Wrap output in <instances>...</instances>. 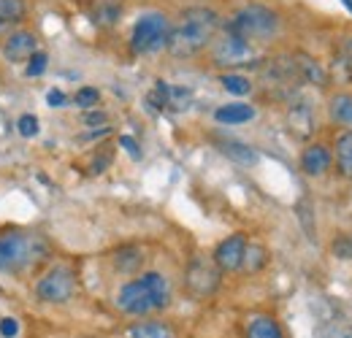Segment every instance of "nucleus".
Wrapping results in <instances>:
<instances>
[{
    "label": "nucleus",
    "mask_w": 352,
    "mask_h": 338,
    "mask_svg": "<svg viewBox=\"0 0 352 338\" xmlns=\"http://www.w3.org/2000/svg\"><path fill=\"white\" fill-rule=\"evenodd\" d=\"M217 27H220V16L214 8H206V5H192V8H184L179 22L171 25V33H168V52L179 57V60H187V57H195L201 54L209 43L214 41L217 36Z\"/></svg>",
    "instance_id": "nucleus-1"
},
{
    "label": "nucleus",
    "mask_w": 352,
    "mask_h": 338,
    "mask_svg": "<svg viewBox=\"0 0 352 338\" xmlns=\"http://www.w3.org/2000/svg\"><path fill=\"white\" fill-rule=\"evenodd\" d=\"M171 303V284L163 273L146 271L138 279H131L117 293V308L131 317H146L152 311H163Z\"/></svg>",
    "instance_id": "nucleus-2"
},
{
    "label": "nucleus",
    "mask_w": 352,
    "mask_h": 338,
    "mask_svg": "<svg viewBox=\"0 0 352 338\" xmlns=\"http://www.w3.org/2000/svg\"><path fill=\"white\" fill-rule=\"evenodd\" d=\"M49 257V247L44 238L25 233V230H6L0 233V273L25 276L38 271Z\"/></svg>",
    "instance_id": "nucleus-3"
},
{
    "label": "nucleus",
    "mask_w": 352,
    "mask_h": 338,
    "mask_svg": "<svg viewBox=\"0 0 352 338\" xmlns=\"http://www.w3.org/2000/svg\"><path fill=\"white\" fill-rule=\"evenodd\" d=\"M228 30L247 43L271 41L279 33V14L263 3H250L233 14V19L228 22Z\"/></svg>",
    "instance_id": "nucleus-4"
},
{
    "label": "nucleus",
    "mask_w": 352,
    "mask_h": 338,
    "mask_svg": "<svg viewBox=\"0 0 352 338\" xmlns=\"http://www.w3.org/2000/svg\"><path fill=\"white\" fill-rule=\"evenodd\" d=\"M168 33L171 22L163 11H146L135 19L131 33V49L133 54H157L168 46Z\"/></svg>",
    "instance_id": "nucleus-5"
},
{
    "label": "nucleus",
    "mask_w": 352,
    "mask_h": 338,
    "mask_svg": "<svg viewBox=\"0 0 352 338\" xmlns=\"http://www.w3.org/2000/svg\"><path fill=\"white\" fill-rule=\"evenodd\" d=\"M76 295V271L68 265H54L36 282V297L41 303L63 306Z\"/></svg>",
    "instance_id": "nucleus-6"
},
{
    "label": "nucleus",
    "mask_w": 352,
    "mask_h": 338,
    "mask_svg": "<svg viewBox=\"0 0 352 338\" xmlns=\"http://www.w3.org/2000/svg\"><path fill=\"white\" fill-rule=\"evenodd\" d=\"M209 46H212V63H214L217 68H239V65L252 63V57H255L252 43L239 38V36L230 33V30L214 36V41L209 43Z\"/></svg>",
    "instance_id": "nucleus-7"
},
{
    "label": "nucleus",
    "mask_w": 352,
    "mask_h": 338,
    "mask_svg": "<svg viewBox=\"0 0 352 338\" xmlns=\"http://www.w3.org/2000/svg\"><path fill=\"white\" fill-rule=\"evenodd\" d=\"M184 287L192 297L214 295L220 287V268L214 265V260H206V257L190 260L187 273H184Z\"/></svg>",
    "instance_id": "nucleus-8"
},
{
    "label": "nucleus",
    "mask_w": 352,
    "mask_h": 338,
    "mask_svg": "<svg viewBox=\"0 0 352 338\" xmlns=\"http://www.w3.org/2000/svg\"><path fill=\"white\" fill-rule=\"evenodd\" d=\"M244 252H247V238L241 233L236 236H228L225 241L217 244L214 249V265L225 271V273H233V271H241V262H244Z\"/></svg>",
    "instance_id": "nucleus-9"
},
{
    "label": "nucleus",
    "mask_w": 352,
    "mask_h": 338,
    "mask_svg": "<svg viewBox=\"0 0 352 338\" xmlns=\"http://www.w3.org/2000/svg\"><path fill=\"white\" fill-rule=\"evenodd\" d=\"M36 52H38V38L30 30H14L3 41V57H6V63H14V65L28 63Z\"/></svg>",
    "instance_id": "nucleus-10"
},
{
    "label": "nucleus",
    "mask_w": 352,
    "mask_h": 338,
    "mask_svg": "<svg viewBox=\"0 0 352 338\" xmlns=\"http://www.w3.org/2000/svg\"><path fill=\"white\" fill-rule=\"evenodd\" d=\"M298 166H301V170L307 176L320 179V176H325L331 170V166H333V152L328 146H322V144H309L307 149L301 152Z\"/></svg>",
    "instance_id": "nucleus-11"
},
{
    "label": "nucleus",
    "mask_w": 352,
    "mask_h": 338,
    "mask_svg": "<svg viewBox=\"0 0 352 338\" xmlns=\"http://www.w3.org/2000/svg\"><path fill=\"white\" fill-rule=\"evenodd\" d=\"M217 149H220L230 163H236V166H241V168H252V166L261 163V155H258L250 144L236 141V138H217Z\"/></svg>",
    "instance_id": "nucleus-12"
},
{
    "label": "nucleus",
    "mask_w": 352,
    "mask_h": 338,
    "mask_svg": "<svg viewBox=\"0 0 352 338\" xmlns=\"http://www.w3.org/2000/svg\"><path fill=\"white\" fill-rule=\"evenodd\" d=\"M290 60H293V68H296V79L309 82V84H314V87L328 84L331 76H328V71H325L314 57H309V54H293Z\"/></svg>",
    "instance_id": "nucleus-13"
},
{
    "label": "nucleus",
    "mask_w": 352,
    "mask_h": 338,
    "mask_svg": "<svg viewBox=\"0 0 352 338\" xmlns=\"http://www.w3.org/2000/svg\"><path fill=\"white\" fill-rule=\"evenodd\" d=\"M328 117L336 127L352 130V92H336L328 103Z\"/></svg>",
    "instance_id": "nucleus-14"
},
{
    "label": "nucleus",
    "mask_w": 352,
    "mask_h": 338,
    "mask_svg": "<svg viewBox=\"0 0 352 338\" xmlns=\"http://www.w3.org/2000/svg\"><path fill=\"white\" fill-rule=\"evenodd\" d=\"M255 114L258 111L250 103H228V106H220L214 111V122H222V125H244V122H252Z\"/></svg>",
    "instance_id": "nucleus-15"
},
{
    "label": "nucleus",
    "mask_w": 352,
    "mask_h": 338,
    "mask_svg": "<svg viewBox=\"0 0 352 338\" xmlns=\"http://www.w3.org/2000/svg\"><path fill=\"white\" fill-rule=\"evenodd\" d=\"M247 338H285V330H282V325L274 317L255 314L247 322Z\"/></svg>",
    "instance_id": "nucleus-16"
},
{
    "label": "nucleus",
    "mask_w": 352,
    "mask_h": 338,
    "mask_svg": "<svg viewBox=\"0 0 352 338\" xmlns=\"http://www.w3.org/2000/svg\"><path fill=\"white\" fill-rule=\"evenodd\" d=\"M128 338H176V330L168 322L157 319H144L128 328Z\"/></svg>",
    "instance_id": "nucleus-17"
},
{
    "label": "nucleus",
    "mask_w": 352,
    "mask_h": 338,
    "mask_svg": "<svg viewBox=\"0 0 352 338\" xmlns=\"http://www.w3.org/2000/svg\"><path fill=\"white\" fill-rule=\"evenodd\" d=\"M333 163L342 176L352 179V130H344L333 144Z\"/></svg>",
    "instance_id": "nucleus-18"
},
{
    "label": "nucleus",
    "mask_w": 352,
    "mask_h": 338,
    "mask_svg": "<svg viewBox=\"0 0 352 338\" xmlns=\"http://www.w3.org/2000/svg\"><path fill=\"white\" fill-rule=\"evenodd\" d=\"M28 3L25 0H0V25H16L25 22Z\"/></svg>",
    "instance_id": "nucleus-19"
},
{
    "label": "nucleus",
    "mask_w": 352,
    "mask_h": 338,
    "mask_svg": "<svg viewBox=\"0 0 352 338\" xmlns=\"http://www.w3.org/2000/svg\"><path fill=\"white\" fill-rule=\"evenodd\" d=\"M192 106V92L187 87L166 84V109L171 111H187Z\"/></svg>",
    "instance_id": "nucleus-20"
},
{
    "label": "nucleus",
    "mask_w": 352,
    "mask_h": 338,
    "mask_svg": "<svg viewBox=\"0 0 352 338\" xmlns=\"http://www.w3.org/2000/svg\"><path fill=\"white\" fill-rule=\"evenodd\" d=\"M265 262H268V252H265V247L247 244V252H244L241 271H247V273H258V271H263V268H265Z\"/></svg>",
    "instance_id": "nucleus-21"
},
{
    "label": "nucleus",
    "mask_w": 352,
    "mask_h": 338,
    "mask_svg": "<svg viewBox=\"0 0 352 338\" xmlns=\"http://www.w3.org/2000/svg\"><path fill=\"white\" fill-rule=\"evenodd\" d=\"M114 262H117V268L122 271V273H135L138 268H141V262H144V254L138 252V249H120V252L114 254Z\"/></svg>",
    "instance_id": "nucleus-22"
},
{
    "label": "nucleus",
    "mask_w": 352,
    "mask_h": 338,
    "mask_svg": "<svg viewBox=\"0 0 352 338\" xmlns=\"http://www.w3.org/2000/svg\"><path fill=\"white\" fill-rule=\"evenodd\" d=\"M220 82L230 95H239V98H244V95L252 92V82L247 76H241V74H225Z\"/></svg>",
    "instance_id": "nucleus-23"
},
{
    "label": "nucleus",
    "mask_w": 352,
    "mask_h": 338,
    "mask_svg": "<svg viewBox=\"0 0 352 338\" xmlns=\"http://www.w3.org/2000/svg\"><path fill=\"white\" fill-rule=\"evenodd\" d=\"M95 22L98 25H114L120 16H122V5L120 3H100L98 8H95Z\"/></svg>",
    "instance_id": "nucleus-24"
},
{
    "label": "nucleus",
    "mask_w": 352,
    "mask_h": 338,
    "mask_svg": "<svg viewBox=\"0 0 352 338\" xmlns=\"http://www.w3.org/2000/svg\"><path fill=\"white\" fill-rule=\"evenodd\" d=\"M331 254L336 260H352V236L350 233H339L333 241H331Z\"/></svg>",
    "instance_id": "nucleus-25"
},
{
    "label": "nucleus",
    "mask_w": 352,
    "mask_h": 338,
    "mask_svg": "<svg viewBox=\"0 0 352 338\" xmlns=\"http://www.w3.org/2000/svg\"><path fill=\"white\" fill-rule=\"evenodd\" d=\"M98 100H100V92H98L95 87H82V89L76 92V98H74V103H76L79 109H95Z\"/></svg>",
    "instance_id": "nucleus-26"
},
{
    "label": "nucleus",
    "mask_w": 352,
    "mask_h": 338,
    "mask_svg": "<svg viewBox=\"0 0 352 338\" xmlns=\"http://www.w3.org/2000/svg\"><path fill=\"white\" fill-rule=\"evenodd\" d=\"M111 160H114V149H111V146H103V149H100V152L92 157L89 173H95V176H98V173H103V170L111 166Z\"/></svg>",
    "instance_id": "nucleus-27"
},
{
    "label": "nucleus",
    "mask_w": 352,
    "mask_h": 338,
    "mask_svg": "<svg viewBox=\"0 0 352 338\" xmlns=\"http://www.w3.org/2000/svg\"><path fill=\"white\" fill-rule=\"evenodd\" d=\"M16 130L25 135V138H36L38 135V117L36 114H22L16 120Z\"/></svg>",
    "instance_id": "nucleus-28"
},
{
    "label": "nucleus",
    "mask_w": 352,
    "mask_h": 338,
    "mask_svg": "<svg viewBox=\"0 0 352 338\" xmlns=\"http://www.w3.org/2000/svg\"><path fill=\"white\" fill-rule=\"evenodd\" d=\"M46 63H49V57H46L44 52H36L30 60H28V76L33 79V76H41L46 71Z\"/></svg>",
    "instance_id": "nucleus-29"
},
{
    "label": "nucleus",
    "mask_w": 352,
    "mask_h": 338,
    "mask_svg": "<svg viewBox=\"0 0 352 338\" xmlns=\"http://www.w3.org/2000/svg\"><path fill=\"white\" fill-rule=\"evenodd\" d=\"M82 122H85L87 127H103L106 122H109V114H106V111H87Z\"/></svg>",
    "instance_id": "nucleus-30"
},
{
    "label": "nucleus",
    "mask_w": 352,
    "mask_h": 338,
    "mask_svg": "<svg viewBox=\"0 0 352 338\" xmlns=\"http://www.w3.org/2000/svg\"><path fill=\"white\" fill-rule=\"evenodd\" d=\"M298 216L304 219V230H307V236L314 241V222H311V209H309L307 203H298Z\"/></svg>",
    "instance_id": "nucleus-31"
},
{
    "label": "nucleus",
    "mask_w": 352,
    "mask_h": 338,
    "mask_svg": "<svg viewBox=\"0 0 352 338\" xmlns=\"http://www.w3.org/2000/svg\"><path fill=\"white\" fill-rule=\"evenodd\" d=\"M46 103H49L52 109H60V106H65V103H68V98H65V92H63V89H49V92H46Z\"/></svg>",
    "instance_id": "nucleus-32"
},
{
    "label": "nucleus",
    "mask_w": 352,
    "mask_h": 338,
    "mask_svg": "<svg viewBox=\"0 0 352 338\" xmlns=\"http://www.w3.org/2000/svg\"><path fill=\"white\" fill-rule=\"evenodd\" d=\"M120 146H122L125 152H131L133 160H138V157H141V149L135 146V141H133L131 135H120Z\"/></svg>",
    "instance_id": "nucleus-33"
},
{
    "label": "nucleus",
    "mask_w": 352,
    "mask_h": 338,
    "mask_svg": "<svg viewBox=\"0 0 352 338\" xmlns=\"http://www.w3.org/2000/svg\"><path fill=\"white\" fill-rule=\"evenodd\" d=\"M0 330H3V336H14L19 328H16L14 319H3V322H0Z\"/></svg>",
    "instance_id": "nucleus-34"
},
{
    "label": "nucleus",
    "mask_w": 352,
    "mask_h": 338,
    "mask_svg": "<svg viewBox=\"0 0 352 338\" xmlns=\"http://www.w3.org/2000/svg\"><path fill=\"white\" fill-rule=\"evenodd\" d=\"M342 3H344V8H347V11L352 14V0H342Z\"/></svg>",
    "instance_id": "nucleus-35"
}]
</instances>
